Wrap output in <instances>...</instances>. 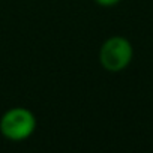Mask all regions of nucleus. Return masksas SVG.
<instances>
[{
    "instance_id": "f257e3e1",
    "label": "nucleus",
    "mask_w": 153,
    "mask_h": 153,
    "mask_svg": "<svg viewBox=\"0 0 153 153\" xmlns=\"http://www.w3.org/2000/svg\"><path fill=\"white\" fill-rule=\"evenodd\" d=\"M36 126V116L26 107H12L0 117V134L14 143L30 138L35 134Z\"/></svg>"
},
{
    "instance_id": "f03ea898",
    "label": "nucleus",
    "mask_w": 153,
    "mask_h": 153,
    "mask_svg": "<svg viewBox=\"0 0 153 153\" xmlns=\"http://www.w3.org/2000/svg\"><path fill=\"white\" fill-rule=\"evenodd\" d=\"M134 59V47L129 39L120 35L110 36L99 48V63L111 74L125 71Z\"/></svg>"
},
{
    "instance_id": "7ed1b4c3",
    "label": "nucleus",
    "mask_w": 153,
    "mask_h": 153,
    "mask_svg": "<svg viewBox=\"0 0 153 153\" xmlns=\"http://www.w3.org/2000/svg\"><path fill=\"white\" fill-rule=\"evenodd\" d=\"M122 0H95V3L99 5L101 8H113L116 5H119Z\"/></svg>"
}]
</instances>
